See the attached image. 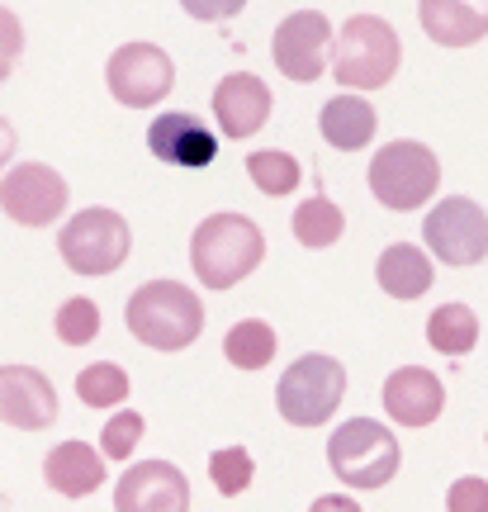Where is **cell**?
<instances>
[{
  "instance_id": "16",
  "label": "cell",
  "mask_w": 488,
  "mask_h": 512,
  "mask_svg": "<svg viewBox=\"0 0 488 512\" xmlns=\"http://www.w3.org/2000/svg\"><path fill=\"white\" fill-rule=\"evenodd\" d=\"M441 408H446V389L432 370L403 366L384 380V413L403 427H427L441 418Z\"/></svg>"
},
{
  "instance_id": "26",
  "label": "cell",
  "mask_w": 488,
  "mask_h": 512,
  "mask_svg": "<svg viewBox=\"0 0 488 512\" xmlns=\"http://www.w3.org/2000/svg\"><path fill=\"white\" fill-rule=\"evenodd\" d=\"M209 479L223 498H237L247 484H252V451L247 446H223L209 456Z\"/></svg>"
},
{
  "instance_id": "17",
  "label": "cell",
  "mask_w": 488,
  "mask_h": 512,
  "mask_svg": "<svg viewBox=\"0 0 488 512\" xmlns=\"http://www.w3.org/2000/svg\"><path fill=\"white\" fill-rule=\"evenodd\" d=\"M417 19L441 48H470L488 38V0H422Z\"/></svg>"
},
{
  "instance_id": "27",
  "label": "cell",
  "mask_w": 488,
  "mask_h": 512,
  "mask_svg": "<svg viewBox=\"0 0 488 512\" xmlns=\"http://www.w3.org/2000/svg\"><path fill=\"white\" fill-rule=\"evenodd\" d=\"M53 328L67 347H86V342H95V332H100V309H95L91 299H67V304L57 309Z\"/></svg>"
},
{
  "instance_id": "15",
  "label": "cell",
  "mask_w": 488,
  "mask_h": 512,
  "mask_svg": "<svg viewBox=\"0 0 488 512\" xmlns=\"http://www.w3.org/2000/svg\"><path fill=\"white\" fill-rule=\"evenodd\" d=\"M214 114L223 138H252L256 128L271 119V91L252 72H233L214 86Z\"/></svg>"
},
{
  "instance_id": "19",
  "label": "cell",
  "mask_w": 488,
  "mask_h": 512,
  "mask_svg": "<svg viewBox=\"0 0 488 512\" xmlns=\"http://www.w3.org/2000/svg\"><path fill=\"white\" fill-rule=\"evenodd\" d=\"M375 105L361 100V95H337V100H327L323 114H318V128H323V138L337 152H361L370 138H375Z\"/></svg>"
},
{
  "instance_id": "33",
  "label": "cell",
  "mask_w": 488,
  "mask_h": 512,
  "mask_svg": "<svg viewBox=\"0 0 488 512\" xmlns=\"http://www.w3.org/2000/svg\"><path fill=\"white\" fill-rule=\"evenodd\" d=\"M10 152H15V128H10V119H0V166L10 162Z\"/></svg>"
},
{
  "instance_id": "18",
  "label": "cell",
  "mask_w": 488,
  "mask_h": 512,
  "mask_svg": "<svg viewBox=\"0 0 488 512\" xmlns=\"http://www.w3.org/2000/svg\"><path fill=\"white\" fill-rule=\"evenodd\" d=\"M43 479H48V489H57L62 498H86L100 489V479H105V456L86 446V441H62L48 451L43 460Z\"/></svg>"
},
{
  "instance_id": "7",
  "label": "cell",
  "mask_w": 488,
  "mask_h": 512,
  "mask_svg": "<svg viewBox=\"0 0 488 512\" xmlns=\"http://www.w3.org/2000/svg\"><path fill=\"white\" fill-rule=\"evenodd\" d=\"M128 247H133V233H128L124 214L100 209V204L72 214V223H67L62 238H57V252H62V261H67L76 275L119 271V266L128 261Z\"/></svg>"
},
{
  "instance_id": "11",
  "label": "cell",
  "mask_w": 488,
  "mask_h": 512,
  "mask_svg": "<svg viewBox=\"0 0 488 512\" xmlns=\"http://www.w3.org/2000/svg\"><path fill=\"white\" fill-rule=\"evenodd\" d=\"M327 43H332V24L318 10H294L280 19V29L271 38L275 67L290 81H318L327 72Z\"/></svg>"
},
{
  "instance_id": "4",
  "label": "cell",
  "mask_w": 488,
  "mask_h": 512,
  "mask_svg": "<svg viewBox=\"0 0 488 512\" xmlns=\"http://www.w3.org/2000/svg\"><path fill=\"white\" fill-rule=\"evenodd\" d=\"M327 460H332V475L351 489H384L398 475V441L384 422L351 418L332 432Z\"/></svg>"
},
{
  "instance_id": "8",
  "label": "cell",
  "mask_w": 488,
  "mask_h": 512,
  "mask_svg": "<svg viewBox=\"0 0 488 512\" xmlns=\"http://www.w3.org/2000/svg\"><path fill=\"white\" fill-rule=\"evenodd\" d=\"M105 81H109V95L128 105V110H147L171 95L176 86V62L157 48V43H124L119 53L109 57L105 67Z\"/></svg>"
},
{
  "instance_id": "32",
  "label": "cell",
  "mask_w": 488,
  "mask_h": 512,
  "mask_svg": "<svg viewBox=\"0 0 488 512\" xmlns=\"http://www.w3.org/2000/svg\"><path fill=\"white\" fill-rule=\"evenodd\" d=\"M308 512H361V503H356V498H346V494H327V498H318Z\"/></svg>"
},
{
  "instance_id": "29",
  "label": "cell",
  "mask_w": 488,
  "mask_h": 512,
  "mask_svg": "<svg viewBox=\"0 0 488 512\" xmlns=\"http://www.w3.org/2000/svg\"><path fill=\"white\" fill-rule=\"evenodd\" d=\"M446 508L451 512H488V479L484 475L455 479L451 494H446Z\"/></svg>"
},
{
  "instance_id": "22",
  "label": "cell",
  "mask_w": 488,
  "mask_h": 512,
  "mask_svg": "<svg viewBox=\"0 0 488 512\" xmlns=\"http://www.w3.org/2000/svg\"><path fill=\"white\" fill-rule=\"evenodd\" d=\"M223 356H228L237 370L271 366V356H275V328H271V323H261V318H242V323L228 332Z\"/></svg>"
},
{
  "instance_id": "24",
  "label": "cell",
  "mask_w": 488,
  "mask_h": 512,
  "mask_svg": "<svg viewBox=\"0 0 488 512\" xmlns=\"http://www.w3.org/2000/svg\"><path fill=\"white\" fill-rule=\"evenodd\" d=\"M76 399L86 408H114V403L128 399V375L114 361H95L76 375Z\"/></svg>"
},
{
  "instance_id": "10",
  "label": "cell",
  "mask_w": 488,
  "mask_h": 512,
  "mask_svg": "<svg viewBox=\"0 0 488 512\" xmlns=\"http://www.w3.org/2000/svg\"><path fill=\"white\" fill-rule=\"evenodd\" d=\"M67 181L43 162H19L5 181H0V209L24 228H48V223L67 209Z\"/></svg>"
},
{
  "instance_id": "30",
  "label": "cell",
  "mask_w": 488,
  "mask_h": 512,
  "mask_svg": "<svg viewBox=\"0 0 488 512\" xmlns=\"http://www.w3.org/2000/svg\"><path fill=\"white\" fill-rule=\"evenodd\" d=\"M19 53H24V24H19V19L0 5V81L15 72Z\"/></svg>"
},
{
  "instance_id": "25",
  "label": "cell",
  "mask_w": 488,
  "mask_h": 512,
  "mask_svg": "<svg viewBox=\"0 0 488 512\" xmlns=\"http://www.w3.org/2000/svg\"><path fill=\"white\" fill-rule=\"evenodd\" d=\"M247 176L261 195H290L299 185V162L290 152H252L247 157Z\"/></svg>"
},
{
  "instance_id": "1",
  "label": "cell",
  "mask_w": 488,
  "mask_h": 512,
  "mask_svg": "<svg viewBox=\"0 0 488 512\" xmlns=\"http://www.w3.org/2000/svg\"><path fill=\"white\" fill-rule=\"evenodd\" d=\"M128 332L152 351H185L204 328V304L181 280H147L128 294Z\"/></svg>"
},
{
  "instance_id": "20",
  "label": "cell",
  "mask_w": 488,
  "mask_h": 512,
  "mask_svg": "<svg viewBox=\"0 0 488 512\" xmlns=\"http://www.w3.org/2000/svg\"><path fill=\"white\" fill-rule=\"evenodd\" d=\"M375 275H380V290L394 294V299H422V294L432 290V261H427V252L413 247V242L384 247Z\"/></svg>"
},
{
  "instance_id": "13",
  "label": "cell",
  "mask_w": 488,
  "mask_h": 512,
  "mask_svg": "<svg viewBox=\"0 0 488 512\" xmlns=\"http://www.w3.org/2000/svg\"><path fill=\"white\" fill-rule=\"evenodd\" d=\"M57 418V389L34 366H0V422L43 432Z\"/></svg>"
},
{
  "instance_id": "21",
  "label": "cell",
  "mask_w": 488,
  "mask_h": 512,
  "mask_svg": "<svg viewBox=\"0 0 488 512\" xmlns=\"http://www.w3.org/2000/svg\"><path fill=\"white\" fill-rule=\"evenodd\" d=\"M427 342H432L441 356H465L479 342V318H474L470 304H441V309L427 318Z\"/></svg>"
},
{
  "instance_id": "9",
  "label": "cell",
  "mask_w": 488,
  "mask_h": 512,
  "mask_svg": "<svg viewBox=\"0 0 488 512\" xmlns=\"http://www.w3.org/2000/svg\"><path fill=\"white\" fill-rule=\"evenodd\" d=\"M427 252H436L446 266H479L488 256V214L465 195L441 200L422 223Z\"/></svg>"
},
{
  "instance_id": "31",
  "label": "cell",
  "mask_w": 488,
  "mask_h": 512,
  "mask_svg": "<svg viewBox=\"0 0 488 512\" xmlns=\"http://www.w3.org/2000/svg\"><path fill=\"white\" fill-rule=\"evenodd\" d=\"M185 5V15H195V19H233L247 0H181Z\"/></svg>"
},
{
  "instance_id": "3",
  "label": "cell",
  "mask_w": 488,
  "mask_h": 512,
  "mask_svg": "<svg viewBox=\"0 0 488 512\" xmlns=\"http://www.w3.org/2000/svg\"><path fill=\"white\" fill-rule=\"evenodd\" d=\"M403 62L394 24H384L380 15H351L337 34V53H332V76L346 91H380L389 86Z\"/></svg>"
},
{
  "instance_id": "5",
  "label": "cell",
  "mask_w": 488,
  "mask_h": 512,
  "mask_svg": "<svg viewBox=\"0 0 488 512\" xmlns=\"http://www.w3.org/2000/svg\"><path fill=\"white\" fill-rule=\"evenodd\" d=\"M346 394V366L332 361V356H299L280 384H275V408L280 418L294 422V427H323L337 408H342Z\"/></svg>"
},
{
  "instance_id": "6",
  "label": "cell",
  "mask_w": 488,
  "mask_h": 512,
  "mask_svg": "<svg viewBox=\"0 0 488 512\" xmlns=\"http://www.w3.org/2000/svg\"><path fill=\"white\" fill-rule=\"evenodd\" d=\"M436 185H441V162H436L432 147H422V143H389L370 162V190H375V200L384 209H398V214L422 209L436 195Z\"/></svg>"
},
{
  "instance_id": "12",
  "label": "cell",
  "mask_w": 488,
  "mask_h": 512,
  "mask_svg": "<svg viewBox=\"0 0 488 512\" xmlns=\"http://www.w3.org/2000/svg\"><path fill=\"white\" fill-rule=\"evenodd\" d=\"M114 512H190V479L171 460H138L114 489Z\"/></svg>"
},
{
  "instance_id": "2",
  "label": "cell",
  "mask_w": 488,
  "mask_h": 512,
  "mask_svg": "<svg viewBox=\"0 0 488 512\" xmlns=\"http://www.w3.org/2000/svg\"><path fill=\"white\" fill-rule=\"evenodd\" d=\"M261 256H266V238L247 214H214L190 238V261L204 290H233L237 280H247L261 266Z\"/></svg>"
},
{
  "instance_id": "23",
  "label": "cell",
  "mask_w": 488,
  "mask_h": 512,
  "mask_svg": "<svg viewBox=\"0 0 488 512\" xmlns=\"http://www.w3.org/2000/svg\"><path fill=\"white\" fill-rule=\"evenodd\" d=\"M342 209L327 200V195H313V200L299 204V214H294V238L304 242V247H332V242L342 238Z\"/></svg>"
},
{
  "instance_id": "28",
  "label": "cell",
  "mask_w": 488,
  "mask_h": 512,
  "mask_svg": "<svg viewBox=\"0 0 488 512\" xmlns=\"http://www.w3.org/2000/svg\"><path fill=\"white\" fill-rule=\"evenodd\" d=\"M143 432H147V422H143V413H138V408L114 413V418H109V427H105V437H100V456H105V460H128V456H133V446L143 441Z\"/></svg>"
},
{
  "instance_id": "14",
  "label": "cell",
  "mask_w": 488,
  "mask_h": 512,
  "mask_svg": "<svg viewBox=\"0 0 488 512\" xmlns=\"http://www.w3.org/2000/svg\"><path fill=\"white\" fill-rule=\"evenodd\" d=\"M147 147H152L157 162L185 166V171L209 166L218 157V138L209 133V124H204L199 114H185V110H171V114H162V119H152Z\"/></svg>"
}]
</instances>
